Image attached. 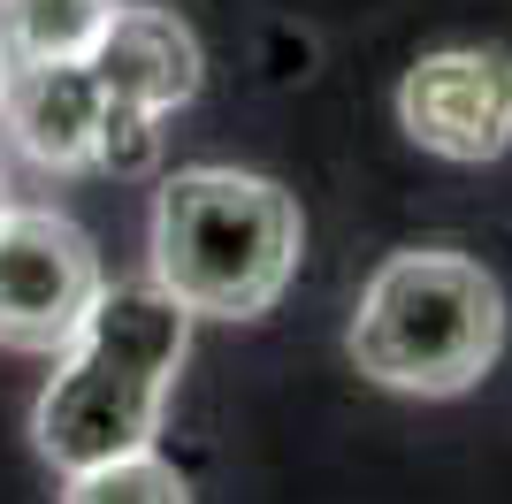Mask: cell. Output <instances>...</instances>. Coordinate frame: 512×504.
<instances>
[{"label":"cell","mask_w":512,"mask_h":504,"mask_svg":"<svg viewBox=\"0 0 512 504\" xmlns=\"http://www.w3.org/2000/svg\"><path fill=\"white\" fill-rule=\"evenodd\" d=\"M184 352H192V306H176L153 275L146 283H100V298L54 352V375L31 405L39 459L62 474H85V466L153 451Z\"/></svg>","instance_id":"cell-1"},{"label":"cell","mask_w":512,"mask_h":504,"mask_svg":"<svg viewBox=\"0 0 512 504\" xmlns=\"http://www.w3.org/2000/svg\"><path fill=\"white\" fill-rule=\"evenodd\" d=\"M306 252L299 199L253 168H176L153 199V283L192 321H260Z\"/></svg>","instance_id":"cell-2"},{"label":"cell","mask_w":512,"mask_h":504,"mask_svg":"<svg viewBox=\"0 0 512 504\" xmlns=\"http://www.w3.org/2000/svg\"><path fill=\"white\" fill-rule=\"evenodd\" d=\"M352 367L398 398H459L505 352V291L467 252H390L352 306Z\"/></svg>","instance_id":"cell-3"},{"label":"cell","mask_w":512,"mask_h":504,"mask_svg":"<svg viewBox=\"0 0 512 504\" xmlns=\"http://www.w3.org/2000/svg\"><path fill=\"white\" fill-rule=\"evenodd\" d=\"M100 252L54 207L0 214V344L8 352H62L69 329L100 298Z\"/></svg>","instance_id":"cell-4"},{"label":"cell","mask_w":512,"mask_h":504,"mask_svg":"<svg viewBox=\"0 0 512 504\" xmlns=\"http://www.w3.org/2000/svg\"><path fill=\"white\" fill-rule=\"evenodd\" d=\"M398 123L436 161H497L512 146V54L505 46H436L398 77Z\"/></svg>","instance_id":"cell-5"},{"label":"cell","mask_w":512,"mask_h":504,"mask_svg":"<svg viewBox=\"0 0 512 504\" xmlns=\"http://www.w3.org/2000/svg\"><path fill=\"white\" fill-rule=\"evenodd\" d=\"M92 77L107 84V100L123 107H146L169 123L176 107L199 100L207 84V54H199L192 23L176 8H153V0H115L100 46H92Z\"/></svg>","instance_id":"cell-6"},{"label":"cell","mask_w":512,"mask_h":504,"mask_svg":"<svg viewBox=\"0 0 512 504\" xmlns=\"http://www.w3.org/2000/svg\"><path fill=\"white\" fill-rule=\"evenodd\" d=\"M100 115H107V92L92 77V62H16L8 69L0 130L16 138L23 161L54 168V176H85L100 161Z\"/></svg>","instance_id":"cell-7"},{"label":"cell","mask_w":512,"mask_h":504,"mask_svg":"<svg viewBox=\"0 0 512 504\" xmlns=\"http://www.w3.org/2000/svg\"><path fill=\"white\" fill-rule=\"evenodd\" d=\"M115 0H0L8 62H92Z\"/></svg>","instance_id":"cell-8"},{"label":"cell","mask_w":512,"mask_h":504,"mask_svg":"<svg viewBox=\"0 0 512 504\" xmlns=\"http://www.w3.org/2000/svg\"><path fill=\"white\" fill-rule=\"evenodd\" d=\"M62 504H192V489H184V474H176L161 451H130V459L69 474Z\"/></svg>","instance_id":"cell-9"},{"label":"cell","mask_w":512,"mask_h":504,"mask_svg":"<svg viewBox=\"0 0 512 504\" xmlns=\"http://www.w3.org/2000/svg\"><path fill=\"white\" fill-rule=\"evenodd\" d=\"M100 92H107V84H100ZM153 161H161V115L107 100V115H100V161H92V168H107V176H146Z\"/></svg>","instance_id":"cell-10"},{"label":"cell","mask_w":512,"mask_h":504,"mask_svg":"<svg viewBox=\"0 0 512 504\" xmlns=\"http://www.w3.org/2000/svg\"><path fill=\"white\" fill-rule=\"evenodd\" d=\"M8 69H16V62H8V46H0V100H8Z\"/></svg>","instance_id":"cell-11"},{"label":"cell","mask_w":512,"mask_h":504,"mask_svg":"<svg viewBox=\"0 0 512 504\" xmlns=\"http://www.w3.org/2000/svg\"><path fill=\"white\" fill-rule=\"evenodd\" d=\"M0 214H8V176H0Z\"/></svg>","instance_id":"cell-12"}]
</instances>
